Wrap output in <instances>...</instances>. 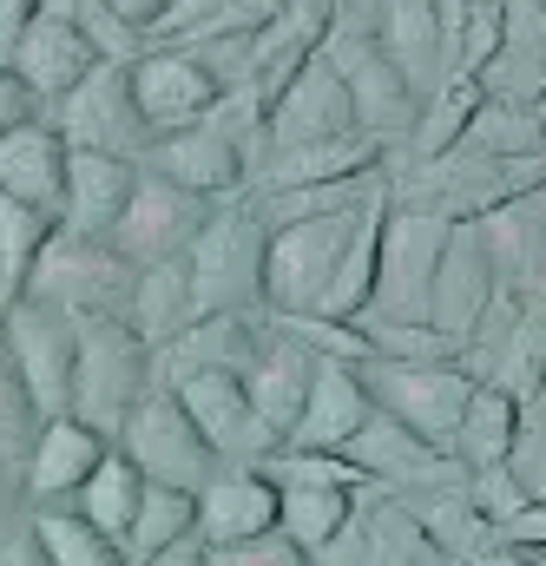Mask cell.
Listing matches in <instances>:
<instances>
[{"instance_id": "1", "label": "cell", "mask_w": 546, "mask_h": 566, "mask_svg": "<svg viewBox=\"0 0 546 566\" xmlns=\"http://www.w3.org/2000/svg\"><path fill=\"white\" fill-rule=\"evenodd\" d=\"M264 271H271V218L251 205V191L224 198L204 238L191 244V283L204 316H271Z\"/></svg>"}, {"instance_id": "2", "label": "cell", "mask_w": 546, "mask_h": 566, "mask_svg": "<svg viewBox=\"0 0 546 566\" xmlns=\"http://www.w3.org/2000/svg\"><path fill=\"white\" fill-rule=\"evenodd\" d=\"M271 481L283 494V534L303 541L316 560L349 534V521L363 514V501L382 488L369 481L349 454H309V448H276L271 461Z\"/></svg>"}, {"instance_id": "3", "label": "cell", "mask_w": 546, "mask_h": 566, "mask_svg": "<svg viewBox=\"0 0 546 566\" xmlns=\"http://www.w3.org/2000/svg\"><path fill=\"white\" fill-rule=\"evenodd\" d=\"M151 389H158V349L138 336L126 316L80 323V369H73V409L66 416L106 428L119 441V428L133 422V409Z\"/></svg>"}, {"instance_id": "4", "label": "cell", "mask_w": 546, "mask_h": 566, "mask_svg": "<svg viewBox=\"0 0 546 566\" xmlns=\"http://www.w3.org/2000/svg\"><path fill=\"white\" fill-rule=\"evenodd\" d=\"M323 53H329V66L343 73V86H349V99H356L363 133H369V139H382L389 151H402L428 99H421V86L409 80V66L382 46V33L343 13V20L329 27Z\"/></svg>"}, {"instance_id": "5", "label": "cell", "mask_w": 546, "mask_h": 566, "mask_svg": "<svg viewBox=\"0 0 546 566\" xmlns=\"http://www.w3.org/2000/svg\"><path fill=\"white\" fill-rule=\"evenodd\" d=\"M133 283H138V264L113 244V238H80V231H53V244L40 251L33 277L20 296H40L80 323L93 316H126L133 310Z\"/></svg>"}, {"instance_id": "6", "label": "cell", "mask_w": 546, "mask_h": 566, "mask_svg": "<svg viewBox=\"0 0 546 566\" xmlns=\"http://www.w3.org/2000/svg\"><path fill=\"white\" fill-rule=\"evenodd\" d=\"M448 231H454V218H441V211H421V205H402V198L389 205V224H382V264H376V303H369V316H389V323H428L434 271H441Z\"/></svg>"}, {"instance_id": "7", "label": "cell", "mask_w": 546, "mask_h": 566, "mask_svg": "<svg viewBox=\"0 0 546 566\" xmlns=\"http://www.w3.org/2000/svg\"><path fill=\"white\" fill-rule=\"evenodd\" d=\"M363 382L376 396V409H389L396 422H409L428 441H454V428L468 416L481 376L468 363H389V356H363Z\"/></svg>"}, {"instance_id": "8", "label": "cell", "mask_w": 546, "mask_h": 566, "mask_svg": "<svg viewBox=\"0 0 546 566\" xmlns=\"http://www.w3.org/2000/svg\"><path fill=\"white\" fill-rule=\"evenodd\" d=\"M356 218H363V211L303 218V224H271V271H264L271 316H309V310L329 296V283H336L343 258H349Z\"/></svg>"}, {"instance_id": "9", "label": "cell", "mask_w": 546, "mask_h": 566, "mask_svg": "<svg viewBox=\"0 0 546 566\" xmlns=\"http://www.w3.org/2000/svg\"><path fill=\"white\" fill-rule=\"evenodd\" d=\"M0 343L13 356V369L27 376L33 402L46 416L73 409V369H80V316L40 303V296H13L0 310Z\"/></svg>"}, {"instance_id": "10", "label": "cell", "mask_w": 546, "mask_h": 566, "mask_svg": "<svg viewBox=\"0 0 546 566\" xmlns=\"http://www.w3.org/2000/svg\"><path fill=\"white\" fill-rule=\"evenodd\" d=\"M218 205H224V198H204V191H191V185H178V178H165V171L145 165V178H138L126 218L113 224V244L133 258L138 271H145V264L191 258V244L204 238V224H211Z\"/></svg>"}, {"instance_id": "11", "label": "cell", "mask_w": 546, "mask_h": 566, "mask_svg": "<svg viewBox=\"0 0 546 566\" xmlns=\"http://www.w3.org/2000/svg\"><path fill=\"white\" fill-rule=\"evenodd\" d=\"M119 448L133 454L151 481H165V488H191V494L224 468V454L204 441V428L191 422V409H185L178 389H165V382L133 409V422L119 428Z\"/></svg>"}, {"instance_id": "12", "label": "cell", "mask_w": 546, "mask_h": 566, "mask_svg": "<svg viewBox=\"0 0 546 566\" xmlns=\"http://www.w3.org/2000/svg\"><path fill=\"white\" fill-rule=\"evenodd\" d=\"M60 133L73 145H86V151H119V158H151V119L138 113V93H133V66H119V60H106L93 80H80L53 113H46Z\"/></svg>"}, {"instance_id": "13", "label": "cell", "mask_w": 546, "mask_h": 566, "mask_svg": "<svg viewBox=\"0 0 546 566\" xmlns=\"http://www.w3.org/2000/svg\"><path fill=\"white\" fill-rule=\"evenodd\" d=\"M501 251H494V231L487 218H461L448 231V251H441V271H434V303H428V323H441L448 336H474L481 316L494 310L501 296Z\"/></svg>"}, {"instance_id": "14", "label": "cell", "mask_w": 546, "mask_h": 566, "mask_svg": "<svg viewBox=\"0 0 546 566\" xmlns=\"http://www.w3.org/2000/svg\"><path fill=\"white\" fill-rule=\"evenodd\" d=\"M349 133H363L356 99H349L343 73L329 66V53H316V60L271 99V113H264V158H271V151H296V145L349 139ZM264 158H258V165H264Z\"/></svg>"}, {"instance_id": "15", "label": "cell", "mask_w": 546, "mask_h": 566, "mask_svg": "<svg viewBox=\"0 0 546 566\" xmlns=\"http://www.w3.org/2000/svg\"><path fill=\"white\" fill-rule=\"evenodd\" d=\"M171 389H178V402L191 409V422L204 428V441H211L224 461H271L276 448H283V434H276V428L258 416V402H251L244 369H204V376H185V382H171Z\"/></svg>"}, {"instance_id": "16", "label": "cell", "mask_w": 546, "mask_h": 566, "mask_svg": "<svg viewBox=\"0 0 546 566\" xmlns=\"http://www.w3.org/2000/svg\"><path fill=\"white\" fill-rule=\"evenodd\" d=\"M283 527V494H276L264 461H224L198 488V541L204 547H238Z\"/></svg>"}, {"instance_id": "17", "label": "cell", "mask_w": 546, "mask_h": 566, "mask_svg": "<svg viewBox=\"0 0 546 566\" xmlns=\"http://www.w3.org/2000/svg\"><path fill=\"white\" fill-rule=\"evenodd\" d=\"M133 93H138V113L151 119V133H178V126H198L224 86L211 80V66L191 53V46H145L133 60Z\"/></svg>"}, {"instance_id": "18", "label": "cell", "mask_w": 546, "mask_h": 566, "mask_svg": "<svg viewBox=\"0 0 546 566\" xmlns=\"http://www.w3.org/2000/svg\"><path fill=\"white\" fill-rule=\"evenodd\" d=\"M323 349H309L296 329H283V323H264V336H258V356L244 363V382H251V402H258V416L290 441V428L303 422V409H309V389H316V376H323Z\"/></svg>"}, {"instance_id": "19", "label": "cell", "mask_w": 546, "mask_h": 566, "mask_svg": "<svg viewBox=\"0 0 546 566\" xmlns=\"http://www.w3.org/2000/svg\"><path fill=\"white\" fill-rule=\"evenodd\" d=\"M113 454V434L80 416H46L20 481H27V507H60V501H80V488L99 474V461Z\"/></svg>"}, {"instance_id": "20", "label": "cell", "mask_w": 546, "mask_h": 566, "mask_svg": "<svg viewBox=\"0 0 546 566\" xmlns=\"http://www.w3.org/2000/svg\"><path fill=\"white\" fill-rule=\"evenodd\" d=\"M33 93H40V106L53 113L80 80H93L106 60H99V46L86 40V27L73 20V13H40L33 27H27V40L13 46V60H7Z\"/></svg>"}, {"instance_id": "21", "label": "cell", "mask_w": 546, "mask_h": 566, "mask_svg": "<svg viewBox=\"0 0 546 566\" xmlns=\"http://www.w3.org/2000/svg\"><path fill=\"white\" fill-rule=\"evenodd\" d=\"M145 165L119 158V151H86L73 145V171H66V205H60V231H80V238H113V224L126 218Z\"/></svg>"}, {"instance_id": "22", "label": "cell", "mask_w": 546, "mask_h": 566, "mask_svg": "<svg viewBox=\"0 0 546 566\" xmlns=\"http://www.w3.org/2000/svg\"><path fill=\"white\" fill-rule=\"evenodd\" d=\"M376 416V396H369V382H363V363H343V356H329L323 363V376H316V389H309V409H303V422L290 428V441L283 448H309V454H343L363 422Z\"/></svg>"}, {"instance_id": "23", "label": "cell", "mask_w": 546, "mask_h": 566, "mask_svg": "<svg viewBox=\"0 0 546 566\" xmlns=\"http://www.w3.org/2000/svg\"><path fill=\"white\" fill-rule=\"evenodd\" d=\"M66 171H73V139L53 126V119H33L20 133L0 139V198H20V205H40L60 218L66 205Z\"/></svg>"}, {"instance_id": "24", "label": "cell", "mask_w": 546, "mask_h": 566, "mask_svg": "<svg viewBox=\"0 0 546 566\" xmlns=\"http://www.w3.org/2000/svg\"><path fill=\"white\" fill-rule=\"evenodd\" d=\"M389 145L369 139V133H349V139H323V145H296V151H271L258 171H251V198L258 191H296V185H336V178H369V171H389Z\"/></svg>"}, {"instance_id": "25", "label": "cell", "mask_w": 546, "mask_h": 566, "mask_svg": "<svg viewBox=\"0 0 546 566\" xmlns=\"http://www.w3.org/2000/svg\"><path fill=\"white\" fill-rule=\"evenodd\" d=\"M271 316H198L185 336H171L158 349V382H185V376H204V369H244L258 356V336H264Z\"/></svg>"}, {"instance_id": "26", "label": "cell", "mask_w": 546, "mask_h": 566, "mask_svg": "<svg viewBox=\"0 0 546 566\" xmlns=\"http://www.w3.org/2000/svg\"><path fill=\"white\" fill-rule=\"evenodd\" d=\"M521 422H527V402L507 396L501 382H481L474 402H468V416H461V428H454V441H448V454H454L468 474L507 468L514 448H521Z\"/></svg>"}, {"instance_id": "27", "label": "cell", "mask_w": 546, "mask_h": 566, "mask_svg": "<svg viewBox=\"0 0 546 566\" xmlns=\"http://www.w3.org/2000/svg\"><path fill=\"white\" fill-rule=\"evenodd\" d=\"M198 316H204V303H198V283H191V258H171V264H145L138 271L126 323H133L151 349H165L171 336H185Z\"/></svg>"}, {"instance_id": "28", "label": "cell", "mask_w": 546, "mask_h": 566, "mask_svg": "<svg viewBox=\"0 0 546 566\" xmlns=\"http://www.w3.org/2000/svg\"><path fill=\"white\" fill-rule=\"evenodd\" d=\"M481 99H487V86L474 80V73H454L448 86H434L428 93V106H421V119H414L409 145L389 158V171L409 158V165H428V158H448V151H461L468 133H474V113H481Z\"/></svg>"}, {"instance_id": "29", "label": "cell", "mask_w": 546, "mask_h": 566, "mask_svg": "<svg viewBox=\"0 0 546 566\" xmlns=\"http://www.w3.org/2000/svg\"><path fill=\"white\" fill-rule=\"evenodd\" d=\"M145 488H151V474H145L133 454L113 441V454L99 461V474L80 488V501H73V507H80L93 527H106V534L126 547V534H133V514H138V501H145Z\"/></svg>"}, {"instance_id": "30", "label": "cell", "mask_w": 546, "mask_h": 566, "mask_svg": "<svg viewBox=\"0 0 546 566\" xmlns=\"http://www.w3.org/2000/svg\"><path fill=\"white\" fill-rule=\"evenodd\" d=\"M185 541H198V494L151 481L145 501H138V514H133V534H126V560L138 566V560H151V554L185 547Z\"/></svg>"}, {"instance_id": "31", "label": "cell", "mask_w": 546, "mask_h": 566, "mask_svg": "<svg viewBox=\"0 0 546 566\" xmlns=\"http://www.w3.org/2000/svg\"><path fill=\"white\" fill-rule=\"evenodd\" d=\"M33 534H40V547L53 554V566H133L126 560V547H119L106 527H93L73 501H60V507H33Z\"/></svg>"}, {"instance_id": "32", "label": "cell", "mask_w": 546, "mask_h": 566, "mask_svg": "<svg viewBox=\"0 0 546 566\" xmlns=\"http://www.w3.org/2000/svg\"><path fill=\"white\" fill-rule=\"evenodd\" d=\"M53 231H60L53 211L20 205V198H0V296H7V303L27 290L33 264H40V251L53 244ZM7 303H0V310H7Z\"/></svg>"}, {"instance_id": "33", "label": "cell", "mask_w": 546, "mask_h": 566, "mask_svg": "<svg viewBox=\"0 0 546 566\" xmlns=\"http://www.w3.org/2000/svg\"><path fill=\"white\" fill-rule=\"evenodd\" d=\"M468 145H474V151H487V158H540V151H546L540 106H534V99L487 93V99H481V113H474Z\"/></svg>"}, {"instance_id": "34", "label": "cell", "mask_w": 546, "mask_h": 566, "mask_svg": "<svg viewBox=\"0 0 546 566\" xmlns=\"http://www.w3.org/2000/svg\"><path fill=\"white\" fill-rule=\"evenodd\" d=\"M363 336H369V356H389V363H461L468 343L448 336L441 323H389V316H363Z\"/></svg>"}, {"instance_id": "35", "label": "cell", "mask_w": 546, "mask_h": 566, "mask_svg": "<svg viewBox=\"0 0 546 566\" xmlns=\"http://www.w3.org/2000/svg\"><path fill=\"white\" fill-rule=\"evenodd\" d=\"M40 428H46V409L33 402L27 376L13 369V356H7V343H0V461H7V468H27Z\"/></svg>"}, {"instance_id": "36", "label": "cell", "mask_w": 546, "mask_h": 566, "mask_svg": "<svg viewBox=\"0 0 546 566\" xmlns=\"http://www.w3.org/2000/svg\"><path fill=\"white\" fill-rule=\"evenodd\" d=\"M66 13H73V20L86 27V40L99 46V60H119V66H133L138 53L151 46V40L138 33L133 20H119V13H113V0H73Z\"/></svg>"}, {"instance_id": "37", "label": "cell", "mask_w": 546, "mask_h": 566, "mask_svg": "<svg viewBox=\"0 0 546 566\" xmlns=\"http://www.w3.org/2000/svg\"><path fill=\"white\" fill-rule=\"evenodd\" d=\"M218 27H231V0H171V13L151 27V46H198Z\"/></svg>"}, {"instance_id": "38", "label": "cell", "mask_w": 546, "mask_h": 566, "mask_svg": "<svg viewBox=\"0 0 546 566\" xmlns=\"http://www.w3.org/2000/svg\"><path fill=\"white\" fill-rule=\"evenodd\" d=\"M211 566H323L303 541H290L283 527L258 534V541H238V547H211Z\"/></svg>"}, {"instance_id": "39", "label": "cell", "mask_w": 546, "mask_h": 566, "mask_svg": "<svg viewBox=\"0 0 546 566\" xmlns=\"http://www.w3.org/2000/svg\"><path fill=\"white\" fill-rule=\"evenodd\" d=\"M514 474H521V488L546 501V396L540 402H527V422H521V448H514V461H507Z\"/></svg>"}, {"instance_id": "40", "label": "cell", "mask_w": 546, "mask_h": 566, "mask_svg": "<svg viewBox=\"0 0 546 566\" xmlns=\"http://www.w3.org/2000/svg\"><path fill=\"white\" fill-rule=\"evenodd\" d=\"M494 547H507L514 560H546V501H527V507L494 534Z\"/></svg>"}, {"instance_id": "41", "label": "cell", "mask_w": 546, "mask_h": 566, "mask_svg": "<svg viewBox=\"0 0 546 566\" xmlns=\"http://www.w3.org/2000/svg\"><path fill=\"white\" fill-rule=\"evenodd\" d=\"M33 119H46V106H40V93L0 60V139L7 133H20V126H33Z\"/></svg>"}, {"instance_id": "42", "label": "cell", "mask_w": 546, "mask_h": 566, "mask_svg": "<svg viewBox=\"0 0 546 566\" xmlns=\"http://www.w3.org/2000/svg\"><path fill=\"white\" fill-rule=\"evenodd\" d=\"M0 566H53V554L40 547V534H33V514L20 521V527H7L0 534Z\"/></svg>"}, {"instance_id": "43", "label": "cell", "mask_w": 546, "mask_h": 566, "mask_svg": "<svg viewBox=\"0 0 546 566\" xmlns=\"http://www.w3.org/2000/svg\"><path fill=\"white\" fill-rule=\"evenodd\" d=\"M27 514H33V507H27V481H20V468H7V461H0V534H7V527H20Z\"/></svg>"}, {"instance_id": "44", "label": "cell", "mask_w": 546, "mask_h": 566, "mask_svg": "<svg viewBox=\"0 0 546 566\" xmlns=\"http://www.w3.org/2000/svg\"><path fill=\"white\" fill-rule=\"evenodd\" d=\"M113 13H119V20H133L138 33L151 40V27H158V20L171 13V0H113Z\"/></svg>"}, {"instance_id": "45", "label": "cell", "mask_w": 546, "mask_h": 566, "mask_svg": "<svg viewBox=\"0 0 546 566\" xmlns=\"http://www.w3.org/2000/svg\"><path fill=\"white\" fill-rule=\"evenodd\" d=\"M138 566H211V547H204V541H185V547L151 554V560H138Z\"/></svg>"}, {"instance_id": "46", "label": "cell", "mask_w": 546, "mask_h": 566, "mask_svg": "<svg viewBox=\"0 0 546 566\" xmlns=\"http://www.w3.org/2000/svg\"><path fill=\"white\" fill-rule=\"evenodd\" d=\"M414 566H448V554H421Z\"/></svg>"}, {"instance_id": "47", "label": "cell", "mask_w": 546, "mask_h": 566, "mask_svg": "<svg viewBox=\"0 0 546 566\" xmlns=\"http://www.w3.org/2000/svg\"><path fill=\"white\" fill-rule=\"evenodd\" d=\"M448 566H474V560H468V554H448Z\"/></svg>"}, {"instance_id": "48", "label": "cell", "mask_w": 546, "mask_h": 566, "mask_svg": "<svg viewBox=\"0 0 546 566\" xmlns=\"http://www.w3.org/2000/svg\"><path fill=\"white\" fill-rule=\"evenodd\" d=\"M534 106H540V133H546V93H540V99H534Z\"/></svg>"}, {"instance_id": "49", "label": "cell", "mask_w": 546, "mask_h": 566, "mask_svg": "<svg viewBox=\"0 0 546 566\" xmlns=\"http://www.w3.org/2000/svg\"><path fill=\"white\" fill-rule=\"evenodd\" d=\"M0 303H7V296H0Z\"/></svg>"}]
</instances>
